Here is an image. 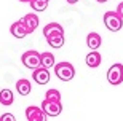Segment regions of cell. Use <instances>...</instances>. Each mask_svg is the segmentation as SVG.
I'll list each match as a JSON object with an SVG mask.
<instances>
[{"instance_id":"1","label":"cell","mask_w":123,"mask_h":121,"mask_svg":"<svg viewBox=\"0 0 123 121\" xmlns=\"http://www.w3.org/2000/svg\"><path fill=\"white\" fill-rule=\"evenodd\" d=\"M55 75L61 81H70L75 76V69L70 62H59L55 64Z\"/></svg>"},{"instance_id":"2","label":"cell","mask_w":123,"mask_h":121,"mask_svg":"<svg viewBox=\"0 0 123 121\" xmlns=\"http://www.w3.org/2000/svg\"><path fill=\"white\" fill-rule=\"evenodd\" d=\"M21 61H23L24 67L32 69V70H35V69H38L42 65V56H40L38 51H35V49H29V51H26V53L23 54Z\"/></svg>"},{"instance_id":"3","label":"cell","mask_w":123,"mask_h":121,"mask_svg":"<svg viewBox=\"0 0 123 121\" xmlns=\"http://www.w3.org/2000/svg\"><path fill=\"white\" fill-rule=\"evenodd\" d=\"M104 24L110 32H118L123 27V19L115 11H105L104 14Z\"/></svg>"},{"instance_id":"4","label":"cell","mask_w":123,"mask_h":121,"mask_svg":"<svg viewBox=\"0 0 123 121\" xmlns=\"http://www.w3.org/2000/svg\"><path fill=\"white\" fill-rule=\"evenodd\" d=\"M107 81L114 86L123 83V64H114L107 72Z\"/></svg>"},{"instance_id":"5","label":"cell","mask_w":123,"mask_h":121,"mask_svg":"<svg viewBox=\"0 0 123 121\" xmlns=\"http://www.w3.org/2000/svg\"><path fill=\"white\" fill-rule=\"evenodd\" d=\"M40 108L46 116H58V115H61V112H62L61 102H51V100H46V99H43Z\"/></svg>"},{"instance_id":"6","label":"cell","mask_w":123,"mask_h":121,"mask_svg":"<svg viewBox=\"0 0 123 121\" xmlns=\"http://www.w3.org/2000/svg\"><path fill=\"white\" fill-rule=\"evenodd\" d=\"M26 116H27V121H46V115L42 112L40 107H35V105H29L26 108Z\"/></svg>"},{"instance_id":"7","label":"cell","mask_w":123,"mask_h":121,"mask_svg":"<svg viewBox=\"0 0 123 121\" xmlns=\"http://www.w3.org/2000/svg\"><path fill=\"white\" fill-rule=\"evenodd\" d=\"M32 78H34V81L37 85H46L50 81V72H48V69L38 67L32 72Z\"/></svg>"},{"instance_id":"8","label":"cell","mask_w":123,"mask_h":121,"mask_svg":"<svg viewBox=\"0 0 123 121\" xmlns=\"http://www.w3.org/2000/svg\"><path fill=\"white\" fill-rule=\"evenodd\" d=\"M43 35H45V38H50L55 35H64V29L58 23H50L43 27Z\"/></svg>"},{"instance_id":"9","label":"cell","mask_w":123,"mask_h":121,"mask_svg":"<svg viewBox=\"0 0 123 121\" xmlns=\"http://www.w3.org/2000/svg\"><path fill=\"white\" fill-rule=\"evenodd\" d=\"M21 21H23V24L26 26V29H27V34H32V32H34L37 27H38V16H37L35 13L26 14V16H24Z\"/></svg>"},{"instance_id":"10","label":"cell","mask_w":123,"mask_h":121,"mask_svg":"<svg viewBox=\"0 0 123 121\" xmlns=\"http://www.w3.org/2000/svg\"><path fill=\"white\" fill-rule=\"evenodd\" d=\"M10 32H11V35H13L14 38H24V37L27 35V29H26V26L23 24V21H21V19L11 24Z\"/></svg>"},{"instance_id":"11","label":"cell","mask_w":123,"mask_h":121,"mask_svg":"<svg viewBox=\"0 0 123 121\" xmlns=\"http://www.w3.org/2000/svg\"><path fill=\"white\" fill-rule=\"evenodd\" d=\"M102 43V38H101L99 34H96V32H90L86 35V46L91 51H98V48L101 46Z\"/></svg>"},{"instance_id":"12","label":"cell","mask_w":123,"mask_h":121,"mask_svg":"<svg viewBox=\"0 0 123 121\" xmlns=\"http://www.w3.org/2000/svg\"><path fill=\"white\" fill-rule=\"evenodd\" d=\"M101 61H102V58H101V54L98 53V51H90V53L86 54V58H85L86 65H88V67H91V69L99 67Z\"/></svg>"},{"instance_id":"13","label":"cell","mask_w":123,"mask_h":121,"mask_svg":"<svg viewBox=\"0 0 123 121\" xmlns=\"http://www.w3.org/2000/svg\"><path fill=\"white\" fill-rule=\"evenodd\" d=\"M32 89V85H31V81L26 80V78H21V80L16 81V91H18L21 96H27L29 92H31Z\"/></svg>"},{"instance_id":"14","label":"cell","mask_w":123,"mask_h":121,"mask_svg":"<svg viewBox=\"0 0 123 121\" xmlns=\"http://www.w3.org/2000/svg\"><path fill=\"white\" fill-rule=\"evenodd\" d=\"M13 100H14L13 91H10V89H2L0 91V104H2V105H11Z\"/></svg>"},{"instance_id":"15","label":"cell","mask_w":123,"mask_h":121,"mask_svg":"<svg viewBox=\"0 0 123 121\" xmlns=\"http://www.w3.org/2000/svg\"><path fill=\"white\" fill-rule=\"evenodd\" d=\"M42 65L40 67L43 69H50V67H55V56L51 53H42Z\"/></svg>"},{"instance_id":"16","label":"cell","mask_w":123,"mask_h":121,"mask_svg":"<svg viewBox=\"0 0 123 121\" xmlns=\"http://www.w3.org/2000/svg\"><path fill=\"white\" fill-rule=\"evenodd\" d=\"M46 41H48V45L51 48H61V46H64V35L50 37V38H46Z\"/></svg>"},{"instance_id":"17","label":"cell","mask_w":123,"mask_h":121,"mask_svg":"<svg viewBox=\"0 0 123 121\" xmlns=\"http://www.w3.org/2000/svg\"><path fill=\"white\" fill-rule=\"evenodd\" d=\"M29 5L34 11H45L48 8V2H43V0H31Z\"/></svg>"},{"instance_id":"18","label":"cell","mask_w":123,"mask_h":121,"mask_svg":"<svg viewBox=\"0 0 123 121\" xmlns=\"http://www.w3.org/2000/svg\"><path fill=\"white\" fill-rule=\"evenodd\" d=\"M46 100H51V102H61V92L58 89H48L45 94Z\"/></svg>"},{"instance_id":"19","label":"cell","mask_w":123,"mask_h":121,"mask_svg":"<svg viewBox=\"0 0 123 121\" xmlns=\"http://www.w3.org/2000/svg\"><path fill=\"white\" fill-rule=\"evenodd\" d=\"M0 121H16L13 113H3L2 116H0Z\"/></svg>"},{"instance_id":"20","label":"cell","mask_w":123,"mask_h":121,"mask_svg":"<svg viewBox=\"0 0 123 121\" xmlns=\"http://www.w3.org/2000/svg\"><path fill=\"white\" fill-rule=\"evenodd\" d=\"M115 13L123 19V2H122V3H118V6H117V10H115Z\"/></svg>"},{"instance_id":"21","label":"cell","mask_w":123,"mask_h":121,"mask_svg":"<svg viewBox=\"0 0 123 121\" xmlns=\"http://www.w3.org/2000/svg\"><path fill=\"white\" fill-rule=\"evenodd\" d=\"M78 0H67V3H70V5H74V3H77Z\"/></svg>"},{"instance_id":"22","label":"cell","mask_w":123,"mask_h":121,"mask_svg":"<svg viewBox=\"0 0 123 121\" xmlns=\"http://www.w3.org/2000/svg\"><path fill=\"white\" fill-rule=\"evenodd\" d=\"M96 2H99V3H105L107 0H96Z\"/></svg>"},{"instance_id":"23","label":"cell","mask_w":123,"mask_h":121,"mask_svg":"<svg viewBox=\"0 0 123 121\" xmlns=\"http://www.w3.org/2000/svg\"><path fill=\"white\" fill-rule=\"evenodd\" d=\"M19 2H31V0H19Z\"/></svg>"},{"instance_id":"24","label":"cell","mask_w":123,"mask_h":121,"mask_svg":"<svg viewBox=\"0 0 123 121\" xmlns=\"http://www.w3.org/2000/svg\"><path fill=\"white\" fill-rule=\"evenodd\" d=\"M43 2H50V0H43Z\"/></svg>"}]
</instances>
